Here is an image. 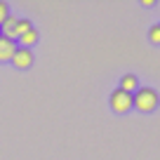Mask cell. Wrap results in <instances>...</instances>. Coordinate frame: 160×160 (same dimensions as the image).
Masks as SVG:
<instances>
[{
	"label": "cell",
	"instance_id": "6da1fadb",
	"mask_svg": "<svg viewBox=\"0 0 160 160\" xmlns=\"http://www.w3.org/2000/svg\"><path fill=\"white\" fill-rule=\"evenodd\" d=\"M160 104V97L153 87H139L134 92V108L141 113H153Z\"/></svg>",
	"mask_w": 160,
	"mask_h": 160
},
{
	"label": "cell",
	"instance_id": "7a4b0ae2",
	"mask_svg": "<svg viewBox=\"0 0 160 160\" xmlns=\"http://www.w3.org/2000/svg\"><path fill=\"white\" fill-rule=\"evenodd\" d=\"M108 106L113 113H127V111H132V106H134V92H125V90H113L108 97Z\"/></svg>",
	"mask_w": 160,
	"mask_h": 160
},
{
	"label": "cell",
	"instance_id": "3957f363",
	"mask_svg": "<svg viewBox=\"0 0 160 160\" xmlns=\"http://www.w3.org/2000/svg\"><path fill=\"white\" fill-rule=\"evenodd\" d=\"M12 66H14L17 71H26L33 66V52L26 50V47H17L14 57H12Z\"/></svg>",
	"mask_w": 160,
	"mask_h": 160
},
{
	"label": "cell",
	"instance_id": "277c9868",
	"mask_svg": "<svg viewBox=\"0 0 160 160\" xmlns=\"http://www.w3.org/2000/svg\"><path fill=\"white\" fill-rule=\"evenodd\" d=\"M17 47H19V45H17V40L0 35V64H5V61H12V57H14Z\"/></svg>",
	"mask_w": 160,
	"mask_h": 160
},
{
	"label": "cell",
	"instance_id": "5b68a950",
	"mask_svg": "<svg viewBox=\"0 0 160 160\" xmlns=\"http://www.w3.org/2000/svg\"><path fill=\"white\" fill-rule=\"evenodd\" d=\"M38 40H40V33H38L35 28H31V31H26L24 35H19V38H17V45H19V47H26V50H31V47H33Z\"/></svg>",
	"mask_w": 160,
	"mask_h": 160
},
{
	"label": "cell",
	"instance_id": "8992f818",
	"mask_svg": "<svg viewBox=\"0 0 160 160\" xmlns=\"http://www.w3.org/2000/svg\"><path fill=\"white\" fill-rule=\"evenodd\" d=\"M120 90H125V92H130L132 94V90H139V78H137L134 73H125L122 78H120Z\"/></svg>",
	"mask_w": 160,
	"mask_h": 160
},
{
	"label": "cell",
	"instance_id": "52a82bcc",
	"mask_svg": "<svg viewBox=\"0 0 160 160\" xmlns=\"http://www.w3.org/2000/svg\"><path fill=\"white\" fill-rule=\"evenodd\" d=\"M17 21H19V17L10 14L5 21H2V26H0V33L5 35V38H12V40H14V28H17Z\"/></svg>",
	"mask_w": 160,
	"mask_h": 160
},
{
	"label": "cell",
	"instance_id": "ba28073f",
	"mask_svg": "<svg viewBox=\"0 0 160 160\" xmlns=\"http://www.w3.org/2000/svg\"><path fill=\"white\" fill-rule=\"evenodd\" d=\"M31 28H33L31 19H19V21H17V28H14V40L19 38V35H24L26 31H31Z\"/></svg>",
	"mask_w": 160,
	"mask_h": 160
},
{
	"label": "cell",
	"instance_id": "9c48e42d",
	"mask_svg": "<svg viewBox=\"0 0 160 160\" xmlns=\"http://www.w3.org/2000/svg\"><path fill=\"white\" fill-rule=\"evenodd\" d=\"M148 40L153 45H160V24H153L148 28Z\"/></svg>",
	"mask_w": 160,
	"mask_h": 160
},
{
	"label": "cell",
	"instance_id": "30bf717a",
	"mask_svg": "<svg viewBox=\"0 0 160 160\" xmlns=\"http://www.w3.org/2000/svg\"><path fill=\"white\" fill-rule=\"evenodd\" d=\"M10 17V7H7V2H2L0 0V26H2V21Z\"/></svg>",
	"mask_w": 160,
	"mask_h": 160
},
{
	"label": "cell",
	"instance_id": "8fae6325",
	"mask_svg": "<svg viewBox=\"0 0 160 160\" xmlns=\"http://www.w3.org/2000/svg\"><path fill=\"white\" fill-rule=\"evenodd\" d=\"M0 35H2V33H0Z\"/></svg>",
	"mask_w": 160,
	"mask_h": 160
}]
</instances>
